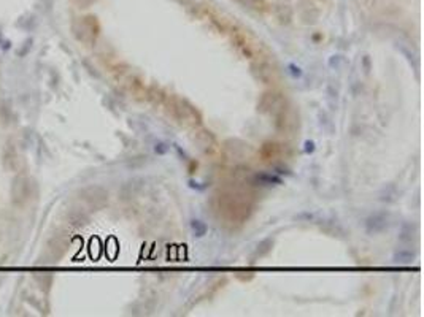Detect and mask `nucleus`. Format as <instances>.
<instances>
[{
	"mask_svg": "<svg viewBox=\"0 0 424 317\" xmlns=\"http://www.w3.org/2000/svg\"><path fill=\"white\" fill-rule=\"evenodd\" d=\"M81 198L83 202L92 208V209H100L107 205L108 202V194L105 189L99 187V186H91L81 191Z\"/></svg>",
	"mask_w": 424,
	"mask_h": 317,
	"instance_id": "obj_3",
	"label": "nucleus"
},
{
	"mask_svg": "<svg viewBox=\"0 0 424 317\" xmlns=\"http://www.w3.org/2000/svg\"><path fill=\"white\" fill-rule=\"evenodd\" d=\"M73 4H76L79 8H86L91 4H94V0H73Z\"/></svg>",
	"mask_w": 424,
	"mask_h": 317,
	"instance_id": "obj_7",
	"label": "nucleus"
},
{
	"mask_svg": "<svg viewBox=\"0 0 424 317\" xmlns=\"http://www.w3.org/2000/svg\"><path fill=\"white\" fill-rule=\"evenodd\" d=\"M222 200L226 202V209L224 211H228V216L231 219H245L248 216V209L249 206L246 205L245 200H242V198H238L235 195H226V197H222Z\"/></svg>",
	"mask_w": 424,
	"mask_h": 317,
	"instance_id": "obj_4",
	"label": "nucleus"
},
{
	"mask_svg": "<svg viewBox=\"0 0 424 317\" xmlns=\"http://www.w3.org/2000/svg\"><path fill=\"white\" fill-rule=\"evenodd\" d=\"M73 32L79 42H83L86 45H92L99 35V24H97L96 18H91V16L79 18L73 24Z\"/></svg>",
	"mask_w": 424,
	"mask_h": 317,
	"instance_id": "obj_1",
	"label": "nucleus"
},
{
	"mask_svg": "<svg viewBox=\"0 0 424 317\" xmlns=\"http://www.w3.org/2000/svg\"><path fill=\"white\" fill-rule=\"evenodd\" d=\"M170 111L174 113V116L177 119H180L181 122H191V124H197L201 121L197 111L191 107L189 103H186L184 100L180 99H174L170 103Z\"/></svg>",
	"mask_w": 424,
	"mask_h": 317,
	"instance_id": "obj_2",
	"label": "nucleus"
},
{
	"mask_svg": "<svg viewBox=\"0 0 424 317\" xmlns=\"http://www.w3.org/2000/svg\"><path fill=\"white\" fill-rule=\"evenodd\" d=\"M243 7L249 8V10H255V11H264L267 7L266 0H238Z\"/></svg>",
	"mask_w": 424,
	"mask_h": 317,
	"instance_id": "obj_6",
	"label": "nucleus"
},
{
	"mask_svg": "<svg viewBox=\"0 0 424 317\" xmlns=\"http://www.w3.org/2000/svg\"><path fill=\"white\" fill-rule=\"evenodd\" d=\"M11 195H13V202L16 205H22L24 202L29 200L31 197V182L25 176H18L13 182L11 187Z\"/></svg>",
	"mask_w": 424,
	"mask_h": 317,
	"instance_id": "obj_5",
	"label": "nucleus"
}]
</instances>
